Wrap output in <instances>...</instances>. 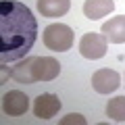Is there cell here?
Masks as SVG:
<instances>
[{
  "label": "cell",
  "instance_id": "obj_12",
  "mask_svg": "<svg viewBox=\"0 0 125 125\" xmlns=\"http://www.w3.org/2000/svg\"><path fill=\"white\" fill-rule=\"evenodd\" d=\"M73 123L75 125H85V117L79 115V113H71V115L61 119V125H73Z\"/></svg>",
  "mask_w": 125,
  "mask_h": 125
},
{
  "label": "cell",
  "instance_id": "obj_9",
  "mask_svg": "<svg viewBox=\"0 0 125 125\" xmlns=\"http://www.w3.org/2000/svg\"><path fill=\"white\" fill-rule=\"evenodd\" d=\"M71 9V0H38V10L42 13V17L56 19L67 15Z\"/></svg>",
  "mask_w": 125,
  "mask_h": 125
},
{
  "label": "cell",
  "instance_id": "obj_6",
  "mask_svg": "<svg viewBox=\"0 0 125 125\" xmlns=\"http://www.w3.org/2000/svg\"><path fill=\"white\" fill-rule=\"evenodd\" d=\"M121 85V75L113 69H98L92 75V88L98 94H111Z\"/></svg>",
  "mask_w": 125,
  "mask_h": 125
},
{
  "label": "cell",
  "instance_id": "obj_3",
  "mask_svg": "<svg viewBox=\"0 0 125 125\" xmlns=\"http://www.w3.org/2000/svg\"><path fill=\"white\" fill-rule=\"evenodd\" d=\"M44 44L54 52H67L73 46V29L65 23H50L44 29Z\"/></svg>",
  "mask_w": 125,
  "mask_h": 125
},
{
  "label": "cell",
  "instance_id": "obj_2",
  "mask_svg": "<svg viewBox=\"0 0 125 125\" xmlns=\"http://www.w3.org/2000/svg\"><path fill=\"white\" fill-rule=\"evenodd\" d=\"M61 73V62L52 56H27L17 67L10 69V77L19 83L52 81Z\"/></svg>",
  "mask_w": 125,
  "mask_h": 125
},
{
  "label": "cell",
  "instance_id": "obj_11",
  "mask_svg": "<svg viewBox=\"0 0 125 125\" xmlns=\"http://www.w3.org/2000/svg\"><path fill=\"white\" fill-rule=\"evenodd\" d=\"M106 117H111L117 123H123L125 121V96H115L113 100H108Z\"/></svg>",
  "mask_w": 125,
  "mask_h": 125
},
{
  "label": "cell",
  "instance_id": "obj_10",
  "mask_svg": "<svg viewBox=\"0 0 125 125\" xmlns=\"http://www.w3.org/2000/svg\"><path fill=\"white\" fill-rule=\"evenodd\" d=\"M113 9H115L113 0H85L83 2V15L92 21L106 17L108 13H113Z\"/></svg>",
  "mask_w": 125,
  "mask_h": 125
},
{
  "label": "cell",
  "instance_id": "obj_8",
  "mask_svg": "<svg viewBox=\"0 0 125 125\" xmlns=\"http://www.w3.org/2000/svg\"><path fill=\"white\" fill-rule=\"evenodd\" d=\"M100 31L104 33V38H106L111 44H123L125 42V15L108 19V21L102 25Z\"/></svg>",
  "mask_w": 125,
  "mask_h": 125
},
{
  "label": "cell",
  "instance_id": "obj_4",
  "mask_svg": "<svg viewBox=\"0 0 125 125\" xmlns=\"http://www.w3.org/2000/svg\"><path fill=\"white\" fill-rule=\"evenodd\" d=\"M106 44L108 40L104 38V33H96V31H90V33H83L79 40V52L83 58H90V61H98L106 54Z\"/></svg>",
  "mask_w": 125,
  "mask_h": 125
},
{
  "label": "cell",
  "instance_id": "obj_7",
  "mask_svg": "<svg viewBox=\"0 0 125 125\" xmlns=\"http://www.w3.org/2000/svg\"><path fill=\"white\" fill-rule=\"evenodd\" d=\"M61 111V100L56 94H40L33 102V115L38 119H52Z\"/></svg>",
  "mask_w": 125,
  "mask_h": 125
},
{
  "label": "cell",
  "instance_id": "obj_5",
  "mask_svg": "<svg viewBox=\"0 0 125 125\" xmlns=\"http://www.w3.org/2000/svg\"><path fill=\"white\" fill-rule=\"evenodd\" d=\"M29 108V98L21 90H10L2 96V111L9 117H21Z\"/></svg>",
  "mask_w": 125,
  "mask_h": 125
},
{
  "label": "cell",
  "instance_id": "obj_1",
  "mask_svg": "<svg viewBox=\"0 0 125 125\" xmlns=\"http://www.w3.org/2000/svg\"><path fill=\"white\" fill-rule=\"evenodd\" d=\"M38 38V21L19 0H0V61L23 58Z\"/></svg>",
  "mask_w": 125,
  "mask_h": 125
}]
</instances>
